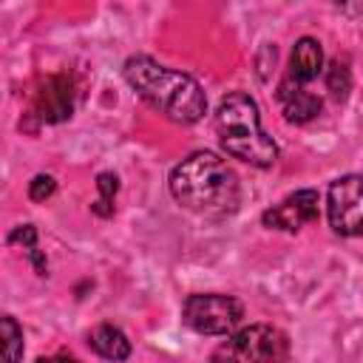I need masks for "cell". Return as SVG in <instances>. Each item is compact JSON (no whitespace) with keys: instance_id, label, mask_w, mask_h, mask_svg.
<instances>
[{"instance_id":"obj_13","label":"cell","mask_w":363,"mask_h":363,"mask_svg":"<svg viewBox=\"0 0 363 363\" xmlns=\"http://www.w3.org/2000/svg\"><path fill=\"white\" fill-rule=\"evenodd\" d=\"M0 337H3V363H20L26 343H23V326L11 318L3 315L0 318Z\"/></svg>"},{"instance_id":"obj_11","label":"cell","mask_w":363,"mask_h":363,"mask_svg":"<svg viewBox=\"0 0 363 363\" xmlns=\"http://www.w3.org/2000/svg\"><path fill=\"white\" fill-rule=\"evenodd\" d=\"M88 346H91L99 357H105V360H111V363H122V360H128L130 352H133L128 335H125L119 326H113V323H99V326H94V329L88 332Z\"/></svg>"},{"instance_id":"obj_7","label":"cell","mask_w":363,"mask_h":363,"mask_svg":"<svg viewBox=\"0 0 363 363\" xmlns=\"http://www.w3.org/2000/svg\"><path fill=\"white\" fill-rule=\"evenodd\" d=\"M74 99H77V85L74 77L65 71L48 74L37 82L28 105V116H34L43 125H60L71 119L74 113Z\"/></svg>"},{"instance_id":"obj_2","label":"cell","mask_w":363,"mask_h":363,"mask_svg":"<svg viewBox=\"0 0 363 363\" xmlns=\"http://www.w3.org/2000/svg\"><path fill=\"white\" fill-rule=\"evenodd\" d=\"M122 77L145 105H150L170 122L196 125L207 113V94L199 79L184 71L167 68L147 54L128 57L122 65Z\"/></svg>"},{"instance_id":"obj_3","label":"cell","mask_w":363,"mask_h":363,"mask_svg":"<svg viewBox=\"0 0 363 363\" xmlns=\"http://www.w3.org/2000/svg\"><path fill=\"white\" fill-rule=\"evenodd\" d=\"M213 125H216L218 145L227 156L261 170L278 162V145L261 128L258 102L247 91H230L227 96H221Z\"/></svg>"},{"instance_id":"obj_4","label":"cell","mask_w":363,"mask_h":363,"mask_svg":"<svg viewBox=\"0 0 363 363\" xmlns=\"http://www.w3.org/2000/svg\"><path fill=\"white\" fill-rule=\"evenodd\" d=\"M289 340L278 326L250 323L227 335L210 354V363H286Z\"/></svg>"},{"instance_id":"obj_16","label":"cell","mask_w":363,"mask_h":363,"mask_svg":"<svg viewBox=\"0 0 363 363\" xmlns=\"http://www.w3.org/2000/svg\"><path fill=\"white\" fill-rule=\"evenodd\" d=\"M9 244H20V247L26 250V255L34 252V250H40V247H37V227H34V224H17V227L9 233Z\"/></svg>"},{"instance_id":"obj_6","label":"cell","mask_w":363,"mask_h":363,"mask_svg":"<svg viewBox=\"0 0 363 363\" xmlns=\"http://www.w3.org/2000/svg\"><path fill=\"white\" fill-rule=\"evenodd\" d=\"M326 218L337 235L363 238V176L360 173H346L329 182Z\"/></svg>"},{"instance_id":"obj_14","label":"cell","mask_w":363,"mask_h":363,"mask_svg":"<svg viewBox=\"0 0 363 363\" xmlns=\"http://www.w3.org/2000/svg\"><path fill=\"white\" fill-rule=\"evenodd\" d=\"M323 77H326V91L332 94V99L343 102L349 96V91H352V71H349V65L343 60H332Z\"/></svg>"},{"instance_id":"obj_1","label":"cell","mask_w":363,"mask_h":363,"mask_svg":"<svg viewBox=\"0 0 363 363\" xmlns=\"http://www.w3.org/2000/svg\"><path fill=\"white\" fill-rule=\"evenodd\" d=\"M167 187L176 204L207 218H224L241 204L238 173L210 150H196L182 159L170 170Z\"/></svg>"},{"instance_id":"obj_8","label":"cell","mask_w":363,"mask_h":363,"mask_svg":"<svg viewBox=\"0 0 363 363\" xmlns=\"http://www.w3.org/2000/svg\"><path fill=\"white\" fill-rule=\"evenodd\" d=\"M318 216H320V196H318V190L303 187V190H295V193L284 196L269 210H264L261 213V224L267 230L298 233L301 227L318 221Z\"/></svg>"},{"instance_id":"obj_15","label":"cell","mask_w":363,"mask_h":363,"mask_svg":"<svg viewBox=\"0 0 363 363\" xmlns=\"http://www.w3.org/2000/svg\"><path fill=\"white\" fill-rule=\"evenodd\" d=\"M57 190V179L51 173H37L31 182H28V199L31 201H45L51 199Z\"/></svg>"},{"instance_id":"obj_12","label":"cell","mask_w":363,"mask_h":363,"mask_svg":"<svg viewBox=\"0 0 363 363\" xmlns=\"http://www.w3.org/2000/svg\"><path fill=\"white\" fill-rule=\"evenodd\" d=\"M96 193H99V196L91 201L94 216L111 218V216H113V199H116V193H119V176L111 173V170H102V173L96 176Z\"/></svg>"},{"instance_id":"obj_9","label":"cell","mask_w":363,"mask_h":363,"mask_svg":"<svg viewBox=\"0 0 363 363\" xmlns=\"http://www.w3.org/2000/svg\"><path fill=\"white\" fill-rule=\"evenodd\" d=\"M275 99L284 111V119L292 122V125H306L315 116H320V111H323V96L320 94H315L309 85H295L289 79L278 82Z\"/></svg>"},{"instance_id":"obj_17","label":"cell","mask_w":363,"mask_h":363,"mask_svg":"<svg viewBox=\"0 0 363 363\" xmlns=\"http://www.w3.org/2000/svg\"><path fill=\"white\" fill-rule=\"evenodd\" d=\"M34 363H79V360L71 354H51V357H37Z\"/></svg>"},{"instance_id":"obj_10","label":"cell","mask_w":363,"mask_h":363,"mask_svg":"<svg viewBox=\"0 0 363 363\" xmlns=\"http://www.w3.org/2000/svg\"><path fill=\"white\" fill-rule=\"evenodd\" d=\"M320 74H323V48H320V43L315 37H301L292 45L289 68H286V77L284 79H289L295 85H309Z\"/></svg>"},{"instance_id":"obj_5","label":"cell","mask_w":363,"mask_h":363,"mask_svg":"<svg viewBox=\"0 0 363 363\" xmlns=\"http://www.w3.org/2000/svg\"><path fill=\"white\" fill-rule=\"evenodd\" d=\"M244 318V303L224 292H193L182 303V320L199 335H233Z\"/></svg>"}]
</instances>
